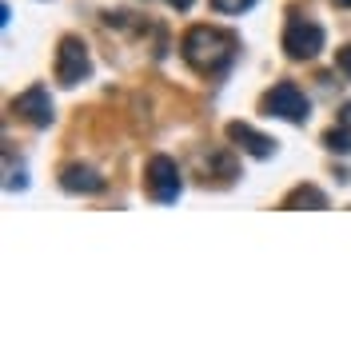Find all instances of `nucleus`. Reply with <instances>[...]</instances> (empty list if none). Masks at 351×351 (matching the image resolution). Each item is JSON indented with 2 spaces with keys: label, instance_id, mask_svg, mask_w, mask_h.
<instances>
[{
  "label": "nucleus",
  "instance_id": "f257e3e1",
  "mask_svg": "<svg viewBox=\"0 0 351 351\" xmlns=\"http://www.w3.org/2000/svg\"><path fill=\"white\" fill-rule=\"evenodd\" d=\"M180 56H184L188 68L199 72V76H219L223 68L236 60V36H228V32H219V28H208V24H196V28L184 32Z\"/></svg>",
  "mask_w": 351,
  "mask_h": 351
},
{
  "label": "nucleus",
  "instance_id": "f03ea898",
  "mask_svg": "<svg viewBox=\"0 0 351 351\" xmlns=\"http://www.w3.org/2000/svg\"><path fill=\"white\" fill-rule=\"evenodd\" d=\"M263 116H276V120H287V124H307L311 104H307L304 88H295L291 80H284V84H276L263 96Z\"/></svg>",
  "mask_w": 351,
  "mask_h": 351
},
{
  "label": "nucleus",
  "instance_id": "7ed1b4c3",
  "mask_svg": "<svg viewBox=\"0 0 351 351\" xmlns=\"http://www.w3.org/2000/svg\"><path fill=\"white\" fill-rule=\"evenodd\" d=\"M319 48H324V28L315 21H307V16H291L284 28V52L291 60H311V56H319Z\"/></svg>",
  "mask_w": 351,
  "mask_h": 351
},
{
  "label": "nucleus",
  "instance_id": "20e7f679",
  "mask_svg": "<svg viewBox=\"0 0 351 351\" xmlns=\"http://www.w3.org/2000/svg\"><path fill=\"white\" fill-rule=\"evenodd\" d=\"M88 72H92L88 44L80 36H64L60 48H56V80L64 88H72V84H80V80H88Z\"/></svg>",
  "mask_w": 351,
  "mask_h": 351
},
{
  "label": "nucleus",
  "instance_id": "39448f33",
  "mask_svg": "<svg viewBox=\"0 0 351 351\" xmlns=\"http://www.w3.org/2000/svg\"><path fill=\"white\" fill-rule=\"evenodd\" d=\"M148 192L160 204H176L184 192V180H180V164L172 156H152L148 160Z\"/></svg>",
  "mask_w": 351,
  "mask_h": 351
},
{
  "label": "nucleus",
  "instance_id": "423d86ee",
  "mask_svg": "<svg viewBox=\"0 0 351 351\" xmlns=\"http://www.w3.org/2000/svg\"><path fill=\"white\" fill-rule=\"evenodd\" d=\"M12 112H21L24 120L36 124V128H48V124H52V96H48V88L44 84L24 88L21 96L12 100Z\"/></svg>",
  "mask_w": 351,
  "mask_h": 351
},
{
  "label": "nucleus",
  "instance_id": "0eeeda50",
  "mask_svg": "<svg viewBox=\"0 0 351 351\" xmlns=\"http://www.w3.org/2000/svg\"><path fill=\"white\" fill-rule=\"evenodd\" d=\"M228 140L240 148V152H247V156H256V160H267V156H276V140H267L263 132H256L252 124H228Z\"/></svg>",
  "mask_w": 351,
  "mask_h": 351
},
{
  "label": "nucleus",
  "instance_id": "6e6552de",
  "mask_svg": "<svg viewBox=\"0 0 351 351\" xmlns=\"http://www.w3.org/2000/svg\"><path fill=\"white\" fill-rule=\"evenodd\" d=\"M60 188L64 192H80V196H96V192H104V176H96L84 164H68L60 172Z\"/></svg>",
  "mask_w": 351,
  "mask_h": 351
},
{
  "label": "nucleus",
  "instance_id": "1a4fd4ad",
  "mask_svg": "<svg viewBox=\"0 0 351 351\" xmlns=\"http://www.w3.org/2000/svg\"><path fill=\"white\" fill-rule=\"evenodd\" d=\"M284 208H328V196H324L319 188L304 184V188H295V192L284 199Z\"/></svg>",
  "mask_w": 351,
  "mask_h": 351
},
{
  "label": "nucleus",
  "instance_id": "9d476101",
  "mask_svg": "<svg viewBox=\"0 0 351 351\" xmlns=\"http://www.w3.org/2000/svg\"><path fill=\"white\" fill-rule=\"evenodd\" d=\"M324 148L328 152H339V156H351V128L343 124V128H331L328 136H324Z\"/></svg>",
  "mask_w": 351,
  "mask_h": 351
},
{
  "label": "nucleus",
  "instance_id": "9b49d317",
  "mask_svg": "<svg viewBox=\"0 0 351 351\" xmlns=\"http://www.w3.org/2000/svg\"><path fill=\"white\" fill-rule=\"evenodd\" d=\"M204 168H212L219 180H236V160H232L228 152H212L208 160H204Z\"/></svg>",
  "mask_w": 351,
  "mask_h": 351
},
{
  "label": "nucleus",
  "instance_id": "f8f14e48",
  "mask_svg": "<svg viewBox=\"0 0 351 351\" xmlns=\"http://www.w3.org/2000/svg\"><path fill=\"white\" fill-rule=\"evenodd\" d=\"M256 0H212V8L216 12H223V16H240V12H247Z\"/></svg>",
  "mask_w": 351,
  "mask_h": 351
},
{
  "label": "nucleus",
  "instance_id": "ddd939ff",
  "mask_svg": "<svg viewBox=\"0 0 351 351\" xmlns=\"http://www.w3.org/2000/svg\"><path fill=\"white\" fill-rule=\"evenodd\" d=\"M335 68H339V72H343V76L351 80V44H348V48H339V52H335Z\"/></svg>",
  "mask_w": 351,
  "mask_h": 351
},
{
  "label": "nucleus",
  "instance_id": "4468645a",
  "mask_svg": "<svg viewBox=\"0 0 351 351\" xmlns=\"http://www.w3.org/2000/svg\"><path fill=\"white\" fill-rule=\"evenodd\" d=\"M168 4H172L176 12H188V8H192V4H196V0H168Z\"/></svg>",
  "mask_w": 351,
  "mask_h": 351
},
{
  "label": "nucleus",
  "instance_id": "2eb2a0df",
  "mask_svg": "<svg viewBox=\"0 0 351 351\" xmlns=\"http://www.w3.org/2000/svg\"><path fill=\"white\" fill-rule=\"evenodd\" d=\"M339 120H343V124H351V100L343 104V112H339Z\"/></svg>",
  "mask_w": 351,
  "mask_h": 351
},
{
  "label": "nucleus",
  "instance_id": "dca6fc26",
  "mask_svg": "<svg viewBox=\"0 0 351 351\" xmlns=\"http://www.w3.org/2000/svg\"><path fill=\"white\" fill-rule=\"evenodd\" d=\"M335 4H351V0H335Z\"/></svg>",
  "mask_w": 351,
  "mask_h": 351
}]
</instances>
